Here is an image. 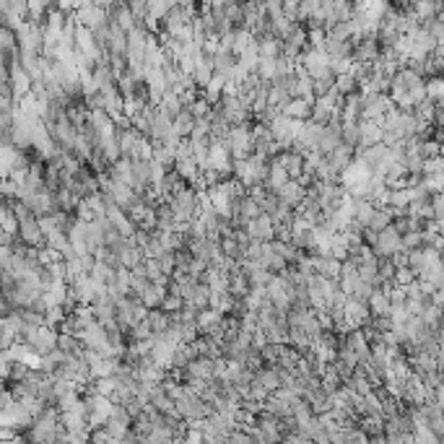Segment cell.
Wrapping results in <instances>:
<instances>
[{
  "label": "cell",
  "mask_w": 444,
  "mask_h": 444,
  "mask_svg": "<svg viewBox=\"0 0 444 444\" xmlns=\"http://www.w3.org/2000/svg\"><path fill=\"white\" fill-rule=\"evenodd\" d=\"M369 249L377 255L379 260H390L395 252H400V234H398L392 226L382 229L377 234V239H374V244Z\"/></svg>",
  "instance_id": "obj_3"
},
{
  "label": "cell",
  "mask_w": 444,
  "mask_h": 444,
  "mask_svg": "<svg viewBox=\"0 0 444 444\" xmlns=\"http://www.w3.org/2000/svg\"><path fill=\"white\" fill-rule=\"evenodd\" d=\"M164 296H166V286H164V283H148L138 302H141L146 309H162Z\"/></svg>",
  "instance_id": "obj_12"
},
{
  "label": "cell",
  "mask_w": 444,
  "mask_h": 444,
  "mask_svg": "<svg viewBox=\"0 0 444 444\" xmlns=\"http://www.w3.org/2000/svg\"><path fill=\"white\" fill-rule=\"evenodd\" d=\"M91 439V432L84 429V432H76V434H68V444H88Z\"/></svg>",
  "instance_id": "obj_27"
},
{
  "label": "cell",
  "mask_w": 444,
  "mask_h": 444,
  "mask_svg": "<svg viewBox=\"0 0 444 444\" xmlns=\"http://www.w3.org/2000/svg\"><path fill=\"white\" fill-rule=\"evenodd\" d=\"M309 109H312V104H307L302 99H291V102L283 107L281 115L289 119H302V122H307V119H309Z\"/></svg>",
  "instance_id": "obj_20"
},
{
  "label": "cell",
  "mask_w": 444,
  "mask_h": 444,
  "mask_svg": "<svg viewBox=\"0 0 444 444\" xmlns=\"http://www.w3.org/2000/svg\"><path fill=\"white\" fill-rule=\"evenodd\" d=\"M146 322L151 325L153 336H162V333H166V330H169V325H172V314H166L164 309H148V314H146Z\"/></svg>",
  "instance_id": "obj_17"
},
{
  "label": "cell",
  "mask_w": 444,
  "mask_h": 444,
  "mask_svg": "<svg viewBox=\"0 0 444 444\" xmlns=\"http://www.w3.org/2000/svg\"><path fill=\"white\" fill-rule=\"evenodd\" d=\"M258 42V57L260 60H276V57H281V39H276V37H260V39H255Z\"/></svg>",
  "instance_id": "obj_14"
},
{
  "label": "cell",
  "mask_w": 444,
  "mask_h": 444,
  "mask_svg": "<svg viewBox=\"0 0 444 444\" xmlns=\"http://www.w3.org/2000/svg\"><path fill=\"white\" fill-rule=\"evenodd\" d=\"M249 239H255V242H260V244H271L273 239H276V226H273V221L268 216H258L255 221H249L247 226H244Z\"/></svg>",
  "instance_id": "obj_4"
},
{
  "label": "cell",
  "mask_w": 444,
  "mask_h": 444,
  "mask_svg": "<svg viewBox=\"0 0 444 444\" xmlns=\"http://www.w3.org/2000/svg\"><path fill=\"white\" fill-rule=\"evenodd\" d=\"M392 211L387 206L385 208H374V213H371V218H369V224H367V229L369 231H374V234H379L382 229H387V226H392Z\"/></svg>",
  "instance_id": "obj_18"
},
{
  "label": "cell",
  "mask_w": 444,
  "mask_h": 444,
  "mask_svg": "<svg viewBox=\"0 0 444 444\" xmlns=\"http://www.w3.org/2000/svg\"><path fill=\"white\" fill-rule=\"evenodd\" d=\"M252 382H255V385H260L268 395L281 387V377H278V371H276V367H268V364H262V367L255 371V379H252Z\"/></svg>",
  "instance_id": "obj_8"
},
{
  "label": "cell",
  "mask_w": 444,
  "mask_h": 444,
  "mask_svg": "<svg viewBox=\"0 0 444 444\" xmlns=\"http://www.w3.org/2000/svg\"><path fill=\"white\" fill-rule=\"evenodd\" d=\"M411 8V13L418 19V21H429V19H434V16H439V11H442V6L439 3H432V0H421V3H413V6H408Z\"/></svg>",
  "instance_id": "obj_19"
},
{
  "label": "cell",
  "mask_w": 444,
  "mask_h": 444,
  "mask_svg": "<svg viewBox=\"0 0 444 444\" xmlns=\"http://www.w3.org/2000/svg\"><path fill=\"white\" fill-rule=\"evenodd\" d=\"M190 78H193V86H197V88H206L208 86V81L213 78V68H211V57H200L195 63V68H193V73H190Z\"/></svg>",
  "instance_id": "obj_13"
},
{
  "label": "cell",
  "mask_w": 444,
  "mask_h": 444,
  "mask_svg": "<svg viewBox=\"0 0 444 444\" xmlns=\"http://www.w3.org/2000/svg\"><path fill=\"white\" fill-rule=\"evenodd\" d=\"M117 262H119V268L133 271V268H138V265H143V262H146V255H143L141 247H135L131 239H128V244H125V247H122V252L117 255Z\"/></svg>",
  "instance_id": "obj_9"
},
{
  "label": "cell",
  "mask_w": 444,
  "mask_h": 444,
  "mask_svg": "<svg viewBox=\"0 0 444 444\" xmlns=\"http://www.w3.org/2000/svg\"><path fill=\"white\" fill-rule=\"evenodd\" d=\"M312 268L317 276L322 278H340V262L333 260V258H312Z\"/></svg>",
  "instance_id": "obj_15"
},
{
  "label": "cell",
  "mask_w": 444,
  "mask_h": 444,
  "mask_svg": "<svg viewBox=\"0 0 444 444\" xmlns=\"http://www.w3.org/2000/svg\"><path fill=\"white\" fill-rule=\"evenodd\" d=\"M182 307H184V302L180 299V296H177V293H166V296H164L162 309L166 314H177L180 309H182Z\"/></svg>",
  "instance_id": "obj_26"
},
{
  "label": "cell",
  "mask_w": 444,
  "mask_h": 444,
  "mask_svg": "<svg viewBox=\"0 0 444 444\" xmlns=\"http://www.w3.org/2000/svg\"><path fill=\"white\" fill-rule=\"evenodd\" d=\"M60 413L55 408H44L37 418L32 421V426L26 429V444H55L57 442V432H60Z\"/></svg>",
  "instance_id": "obj_1"
},
{
  "label": "cell",
  "mask_w": 444,
  "mask_h": 444,
  "mask_svg": "<svg viewBox=\"0 0 444 444\" xmlns=\"http://www.w3.org/2000/svg\"><path fill=\"white\" fill-rule=\"evenodd\" d=\"M156 109H159L162 115H166L169 119H174L180 112H182V99L177 97V94H172V91H166L164 99H162V104H159Z\"/></svg>",
  "instance_id": "obj_21"
},
{
  "label": "cell",
  "mask_w": 444,
  "mask_h": 444,
  "mask_svg": "<svg viewBox=\"0 0 444 444\" xmlns=\"http://www.w3.org/2000/svg\"><path fill=\"white\" fill-rule=\"evenodd\" d=\"M6 444H26V439H23V436H16V439H11V442H6Z\"/></svg>",
  "instance_id": "obj_28"
},
{
  "label": "cell",
  "mask_w": 444,
  "mask_h": 444,
  "mask_svg": "<svg viewBox=\"0 0 444 444\" xmlns=\"http://www.w3.org/2000/svg\"><path fill=\"white\" fill-rule=\"evenodd\" d=\"M221 322H224V314L216 312V309H203V312H197V317H195L197 330H200V336H206V338L211 336Z\"/></svg>",
  "instance_id": "obj_11"
},
{
  "label": "cell",
  "mask_w": 444,
  "mask_h": 444,
  "mask_svg": "<svg viewBox=\"0 0 444 444\" xmlns=\"http://www.w3.org/2000/svg\"><path fill=\"white\" fill-rule=\"evenodd\" d=\"M153 162H159L164 169L174 166V148L164 146V143H153Z\"/></svg>",
  "instance_id": "obj_24"
},
{
  "label": "cell",
  "mask_w": 444,
  "mask_h": 444,
  "mask_svg": "<svg viewBox=\"0 0 444 444\" xmlns=\"http://www.w3.org/2000/svg\"><path fill=\"white\" fill-rule=\"evenodd\" d=\"M169 211H172V216H174L177 231H180L182 226H187V224L197 221L200 208H197V190L195 187H184V190H180V193L169 200Z\"/></svg>",
  "instance_id": "obj_2"
},
{
  "label": "cell",
  "mask_w": 444,
  "mask_h": 444,
  "mask_svg": "<svg viewBox=\"0 0 444 444\" xmlns=\"http://www.w3.org/2000/svg\"><path fill=\"white\" fill-rule=\"evenodd\" d=\"M423 91H426V102L439 104L444 97V81L439 76H432L429 81H423Z\"/></svg>",
  "instance_id": "obj_22"
},
{
  "label": "cell",
  "mask_w": 444,
  "mask_h": 444,
  "mask_svg": "<svg viewBox=\"0 0 444 444\" xmlns=\"http://www.w3.org/2000/svg\"><path fill=\"white\" fill-rule=\"evenodd\" d=\"M60 426L66 429L68 434H76V432H84L88 429L86 426V411H84V403L78 400L70 411H63L60 413Z\"/></svg>",
  "instance_id": "obj_5"
},
{
  "label": "cell",
  "mask_w": 444,
  "mask_h": 444,
  "mask_svg": "<svg viewBox=\"0 0 444 444\" xmlns=\"http://www.w3.org/2000/svg\"><path fill=\"white\" fill-rule=\"evenodd\" d=\"M6 358L11 361V364H23V367H29V369H34L37 367V354H34L32 348L26 346V343H21V340H16L8 351H6Z\"/></svg>",
  "instance_id": "obj_7"
},
{
  "label": "cell",
  "mask_w": 444,
  "mask_h": 444,
  "mask_svg": "<svg viewBox=\"0 0 444 444\" xmlns=\"http://www.w3.org/2000/svg\"><path fill=\"white\" fill-rule=\"evenodd\" d=\"M421 184L426 187V193H429V195H442L444 177H442V174H423Z\"/></svg>",
  "instance_id": "obj_25"
},
{
  "label": "cell",
  "mask_w": 444,
  "mask_h": 444,
  "mask_svg": "<svg viewBox=\"0 0 444 444\" xmlns=\"http://www.w3.org/2000/svg\"><path fill=\"white\" fill-rule=\"evenodd\" d=\"M367 307H369V314H371V317H387V314H390V299H387V293L379 291V289L371 291Z\"/></svg>",
  "instance_id": "obj_16"
},
{
  "label": "cell",
  "mask_w": 444,
  "mask_h": 444,
  "mask_svg": "<svg viewBox=\"0 0 444 444\" xmlns=\"http://www.w3.org/2000/svg\"><path fill=\"white\" fill-rule=\"evenodd\" d=\"M193 125H195V119L190 117V115H187L184 109L172 119V131L177 133V135H180L182 141H187V138H190V133H193Z\"/></svg>",
  "instance_id": "obj_23"
},
{
  "label": "cell",
  "mask_w": 444,
  "mask_h": 444,
  "mask_svg": "<svg viewBox=\"0 0 444 444\" xmlns=\"http://www.w3.org/2000/svg\"><path fill=\"white\" fill-rule=\"evenodd\" d=\"M237 66V55L231 52V50H221L218 47V52L211 57V68H213V73L221 78L229 76V70Z\"/></svg>",
  "instance_id": "obj_10"
},
{
  "label": "cell",
  "mask_w": 444,
  "mask_h": 444,
  "mask_svg": "<svg viewBox=\"0 0 444 444\" xmlns=\"http://www.w3.org/2000/svg\"><path fill=\"white\" fill-rule=\"evenodd\" d=\"M304 197H307V187H302V184L293 182V180L291 182H286L281 190H278V200H281L283 206L291 208V211H296V208L302 206Z\"/></svg>",
  "instance_id": "obj_6"
}]
</instances>
